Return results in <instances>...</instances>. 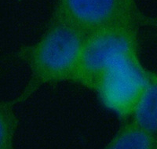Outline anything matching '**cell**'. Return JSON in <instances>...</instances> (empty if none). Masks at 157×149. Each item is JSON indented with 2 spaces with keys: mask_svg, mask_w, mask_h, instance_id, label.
<instances>
[{
  "mask_svg": "<svg viewBox=\"0 0 157 149\" xmlns=\"http://www.w3.org/2000/svg\"><path fill=\"white\" fill-rule=\"evenodd\" d=\"M86 37V34L75 27L50 20L41 38L18 51V58L29 66L31 77L13 103L26 101L43 85L71 82Z\"/></svg>",
  "mask_w": 157,
  "mask_h": 149,
  "instance_id": "cell-1",
  "label": "cell"
},
{
  "mask_svg": "<svg viewBox=\"0 0 157 149\" xmlns=\"http://www.w3.org/2000/svg\"><path fill=\"white\" fill-rule=\"evenodd\" d=\"M138 26L104 29L87 35L71 82L95 90L104 74L122 57L138 52Z\"/></svg>",
  "mask_w": 157,
  "mask_h": 149,
  "instance_id": "cell-2",
  "label": "cell"
},
{
  "mask_svg": "<svg viewBox=\"0 0 157 149\" xmlns=\"http://www.w3.org/2000/svg\"><path fill=\"white\" fill-rule=\"evenodd\" d=\"M144 17L135 0H57L50 21L75 27L87 36L116 26H140Z\"/></svg>",
  "mask_w": 157,
  "mask_h": 149,
  "instance_id": "cell-3",
  "label": "cell"
},
{
  "mask_svg": "<svg viewBox=\"0 0 157 149\" xmlns=\"http://www.w3.org/2000/svg\"><path fill=\"white\" fill-rule=\"evenodd\" d=\"M148 70L141 64L138 52L118 60L104 74L94 91L107 109L120 119L133 116L148 82Z\"/></svg>",
  "mask_w": 157,
  "mask_h": 149,
  "instance_id": "cell-4",
  "label": "cell"
},
{
  "mask_svg": "<svg viewBox=\"0 0 157 149\" xmlns=\"http://www.w3.org/2000/svg\"><path fill=\"white\" fill-rule=\"evenodd\" d=\"M106 147L109 149H157V136L132 119L123 123Z\"/></svg>",
  "mask_w": 157,
  "mask_h": 149,
  "instance_id": "cell-5",
  "label": "cell"
},
{
  "mask_svg": "<svg viewBox=\"0 0 157 149\" xmlns=\"http://www.w3.org/2000/svg\"><path fill=\"white\" fill-rule=\"evenodd\" d=\"M133 119L157 136V73L148 70V82Z\"/></svg>",
  "mask_w": 157,
  "mask_h": 149,
  "instance_id": "cell-6",
  "label": "cell"
},
{
  "mask_svg": "<svg viewBox=\"0 0 157 149\" xmlns=\"http://www.w3.org/2000/svg\"><path fill=\"white\" fill-rule=\"evenodd\" d=\"M13 101H2L0 105V148L11 149L19 120L13 112Z\"/></svg>",
  "mask_w": 157,
  "mask_h": 149,
  "instance_id": "cell-7",
  "label": "cell"
},
{
  "mask_svg": "<svg viewBox=\"0 0 157 149\" xmlns=\"http://www.w3.org/2000/svg\"><path fill=\"white\" fill-rule=\"evenodd\" d=\"M141 25L148 26L157 31V17H147L144 15L141 21Z\"/></svg>",
  "mask_w": 157,
  "mask_h": 149,
  "instance_id": "cell-8",
  "label": "cell"
}]
</instances>
